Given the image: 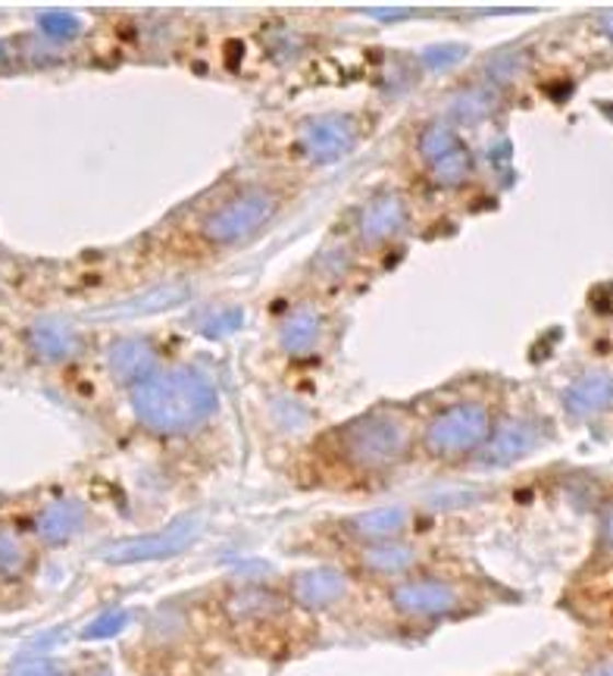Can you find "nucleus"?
Masks as SVG:
<instances>
[{
    "instance_id": "f257e3e1",
    "label": "nucleus",
    "mask_w": 613,
    "mask_h": 676,
    "mask_svg": "<svg viewBox=\"0 0 613 676\" xmlns=\"http://www.w3.org/2000/svg\"><path fill=\"white\" fill-rule=\"evenodd\" d=\"M419 423L401 404H375L313 438L298 480L310 489L354 492L385 482L414 455Z\"/></svg>"
},
{
    "instance_id": "f03ea898",
    "label": "nucleus",
    "mask_w": 613,
    "mask_h": 676,
    "mask_svg": "<svg viewBox=\"0 0 613 676\" xmlns=\"http://www.w3.org/2000/svg\"><path fill=\"white\" fill-rule=\"evenodd\" d=\"M288 204L279 179H244L210 200L188 219L182 257H217L254 241Z\"/></svg>"
},
{
    "instance_id": "7ed1b4c3",
    "label": "nucleus",
    "mask_w": 613,
    "mask_h": 676,
    "mask_svg": "<svg viewBox=\"0 0 613 676\" xmlns=\"http://www.w3.org/2000/svg\"><path fill=\"white\" fill-rule=\"evenodd\" d=\"M131 414L153 436H188L217 414L213 376L195 364L157 367L129 389Z\"/></svg>"
},
{
    "instance_id": "20e7f679",
    "label": "nucleus",
    "mask_w": 613,
    "mask_h": 676,
    "mask_svg": "<svg viewBox=\"0 0 613 676\" xmlns=\"http://www.w3.org/2000/svg\"><path fill=\"white\" fill-rule=\"evenodd\" d=\"M498 416L488 398L463 394L454 401H441L432 414L419 423L416 448L436 463H460L476 458L482 445L491 438Z\"/></svg>"
},
{
    "instance_id": "39448f33",
    "label": "nucleus",
    "mask_w": 613,
    "mask_h": 676,
    "mask_svg": "<svg viewBox=\"0 0 613 676\" xmlns=\"http://www.w3.org/2000/svg\"><path fill=\"white\" fill-rule=\"evenodd\" d=\"M385 601L397 617L410 623H438V620L463 617L473 608L476 595L458 576L426 570L385 586Z\"/></svg>"
},
{
    "instance_id": "423d86ee",
    "label": "nucleus",
    "mask_w": 613,
    "mask_h": 676,
    "mask_svg": "<svg viewBox=\"0 0 613 676\" xmlns=\"http://www.w3.org/2000/svg\"><path fill=\"white\" fill-rule=\"evenodd\" d=\"M338 568L348 573L350 580H375V583H401L407 576L426 573L429 570V551L414 546L407 539H392L379 546H363L345 551Z\"/></svg>"
},
{
    "instance_id": "0eeeda50",
    "label": "nucleus",
    "mask_w": 613,
    "mask_h": 676,
    "mask_svg": "<svg viewBox=\"0 0 613 676\" xmlns=\"http://www.w3.org/2000/svg\"><path fill=\"white\" fill-rule=\"evenodd\" d=\"M360 141V126L348 113H323V116H310L298 126V141L294 148L301 151L307 163L326 167L342 157H348Z\"/></svg>"
},
{
    "instance_id": "6e6552de",
    "label": "nucleus",
    "mask_w": 613,
    "mask_h": 676,
    "mask_svg": "<svg viewBox=\"0 0 613 676\" xmlns=\"http://www.w3.org/2000/svg\"><path fill=\"white\" fill-rule=\"evenodd\" d=\"M414 520V511L404 504H389V507H372L363 514H350L335 520L332 536L342 539L345 551L363 546H379V542H392V539H404L407 529Z\"/></svg>"
},
{
    "instance_id": "1a4fd4ad",
    "label": "nucleus",
    "mask_w": 613,
    "mask_h": 676,
    "mask_svg": "<svg viewBox=\"0 0 613 676\" xmlns=\"http://www.w3.org/2000/svg\"><path fill=\"white\" fill-rule=\"evenodd\" d=\"M200 529H204L200 517H178L175 524L163 526V529L153 532V536H141V539H131V542H123V546L107 548L104 561H109V564H141V561L173 558L178 551L195 546Z\"/></svg>"
},
{
    "instance_id": "9d476101",
    "label": "nucleus",
    "mask_w": 613,
    "mask_h": 676,
    "mask_svg": "<svg viewBox=\"0 0 613 676\" xmlns=\"http://www.w3.org/2000/svg\"><path fill=\"white\" fill-rule=\"evenodd\" d=\"M350 583L354 580L342 568L301 570V573H291V580L285 586V598L307 614L328 611L348 598Z\"/></svg>"
},
{
    "instance_id": "9b49d317",
    "label": "nucleus",
    "mask_w": 613,
    "mask_h": 676,
    "mask_svg": "<svg viewBox=\"0 0 613 676\" xmlns=\"http://www.w3.org/2000/svg\"><path fill=\"white\" fill-rule=\"evenodd\" d=\"M410 222V210H407V197L401 192H379L363 204L360 217H357V229L354 239L360 248H379L397 239Z\"/></svg>"
},
{
    "instance_id": "f8f14e48",
    "label": "nucleus",
    "mask_w": 613,
    "mask_h": 676,
    "mask_svg": "<svg viewBox=\"0 0 613 676\" xmlns=\"http://www.w3.org/2000/svg\"><path fill=\"white\" fill-rule=\"evenodd\" d=\"M535 448V426L525 420H513V423H498L491 438L482 445V451L476 455L479 463L488 467H504L510 460L523 458L525 451Z\"/></svg>"
},
{
    "instance_id": "ddd939ff",
    "label": "nucleus",
    "mask_w": 613,
    "mask_h": 676,
    "mask_svg": "<svg viewBox=\"0 0 613 676\" xmlns=\"http://www.w3.org/2000/svg\"><path fill=\"white\" fill-rule=\"evenodd\" d=\"M323 339V317L316 307H294L279 326V345L288 357H307L320 348Z\"/></svg>"
},
{
    "instance_id": "4468645a",
    "label": "nucleus",
    "mask_w": 613,
    "mask_h": 676,
    "mask_svg": "<svg viewBox=\"0 0 613 676\" xmlns=\"http://www.w3.org/2000/svg\"><path fill=\"white\" fill-rule=\"evenodd\" d=\"M107 364L109 373L131 389L135 382L157 370V354L148 339H123L109 348Z\"/></svg>"
},
{
    "instance_id": "2eb2a0df",
    "label": "nucleus",
    "mask_w": 613,
    "mask_h": 676,
    "mask_svg": "<svg viewBox=\"0 0 613 676\" xmlns=\"http://www.w3.org/2000/svg\"><path fill=\"white\" fill-rule=\"evenodd\" d=\"M82 524H85V507L66 499V502H54L44 507L42 517H38V532L47 542H66L82 529Z\"/></svg>"
},
{
    "instance_id": "dca6fc26",
    "label": "nucleus",
    "mask_w": 613,
    "mask_h": 676,
    "mask_svg": "<svg viewBox=\"0 0 613 676\" xmlns=\"http://www.w3.org/2000/svg\"><path fill=\"white\" fill-rule=\"evenodd\" d=\"M32 348L44 360H63L69 354H76L79 348V332L63 323H42L32 329Z\"/></svg>"
},
{
    "instance_id": "f3484780",
    "label": "nucleus",
    "mask_w": 613,
    "mask_h": 676,
    "mask_svg": "<svg viewBox=\"0 0 613 676\" xmlns=\"http://www.w3.org/2000/svg\"><path fill=\"white\" fill-rule=\"evenodd\" d=\"M460 145L463 141H460L458 129L451 123H432V126H426V129L419 131V138H416V151H419L426 167H432L441 157L458 151Z\"/></svg>"
},
{
    "instance_id": "a211bd4d",
    "label": "nucleus",
    "mask_w": 613,
    "mask_h": 676,
    "mask_svg": "<svg viewBox=\"0 0 613 676\" xmlns=\"http://www.w3.org/2000/svg\"><path fill=\"white\" fill-rule=\"evenodd\" d=\"M470 173H473V160H470V151L463 145H460L458 151H451L448 157H441L438 163L429 167V179L436 185H441V188H458Z\"/></svg>"
},
{
    "instance_id": "6ab92c4d",
    "label": "nucleus",
    "mask_w": 613,
    "mask_h": 676,
    "mask_svg": "<svg viewBox=\"0 0 613 676\" xmlns=\"http://www.w3.org/2000/svg\"><path fill=\"white\" fill-rule=\"evenodd\" d=\"M488 110H491L488 94H485L482 88H470V91L458 94L454 104H451V126H458V123H476L482 116H488Z\"/></svg>"
},
{
    "instance_id": "aec40b11",
    "label": "nucleus",
    "mask_w": 613,
    "mask_h": 676,
    "mask_svg": "<svg viewBox=\"0 0 613 676\" xmlns=\"http://www.w3.org/2000/svg\"><path fill=\"white\" fill-rule=\"evenodd\" d=\"M608 398H611V382H608V379H601V376H594V379H586V382H579V386L572 389V394H569V404H572L576 411L589 414V411L604 408V401H608Z\"/></svg>"
},
{
    "instance_id": "412c9836",
    "label": "nucleus",
    "mask_w": 613,
    "mask_h": 676,
    "mask_svg": "<svg viewBox=\"0 0 613 676\" xmlns=\"http://www.w3.org/2000/svg\"><path fill=\"white\" fill-rule=\"evenodd\" d=\"M25 561H28V551L22 548L20 539H16V536L0 532V568L13 573V570L25 568Z\"/></svg>"
}]
</instances>
